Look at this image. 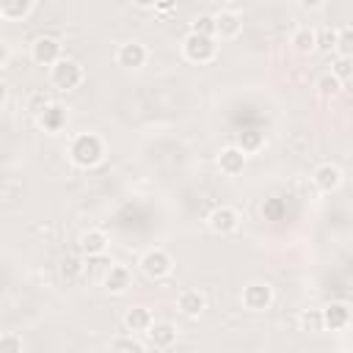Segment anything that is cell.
Returning <instances> with one entry per match:
<instances>
[{
    "instance_id": "6da1fadb",
    "label": "cell",
    "mask_w": 353,
    "mask_h": 353,
    "mask_svg": "<svg viewBox=\"0 0 353 353\" xmlns=\"http://www.w3.org/2000/svg\"><path fill=\"white\" fill-rule=\"evenodd\" d=\"M105 157V141L97 132H80L69 143V160L77 168H94Z\"/></svg>"
},
{
    "instance_id": "7a4b0ae2",
    "label": "cell",
    "mask_w": 353,
    "mask_h": 353,
    "mask_svg": "<svg viewBox=\"0 0 353 353\" xmlns=\"http://www.w3.org/2000/svg\"><path fill=\"white\" fill-rule=\"evenodd\" d=\"M182 55L190 63H210L218 55V41L212 36H199V33H185L182 39Z\"/></svg>"
},
{
    "instance_id": "3957f363",
    "label": "cell",
    "mask_w": 353,
    "mask_h": 353,
    "mask_svg": "<svg viewBox=\"0 0 353 353\" xmlns=\"http://www.w3.org/2000/svg\"><path fill=\"white\" fill-rule=\"evenodd\" d=\"M83 66L74 58H61L55 66H50V83L58 91H74L83 83Z\"/></svg>"
},
{
    "instance_id": "277c9868",
    "label": "cell",
    "mask_w": 353,
    "mask_h": 353,
    "mask_svg": "<svg viewBox=\"0 0 353 353\" xmlns=\"http://www.w3.org/2000/svg\"><path fill=\"white\" fill-rule=\"evenodd\" d=\"M30 58L39 66H55L63 58V47H61V41L55 36H39L30 44Z\"/></svg>"
},
{
    "instance_id": "5b68a950",
    "label": "cell",
    "mask_w": 353,
    "mask_h": 353,
    "mask_svg": "<svg viewBox=\"0 0 353 353\" xmlns=\"http://www.w3.org/2000/svg\"><path fill=\"white\" fill-rule=\"evenodd\" d=\"M240 301L248 312H265L273 303V287L268 281H251V284L243 287Z\"/></svg>"
},
{
    "instance_id": "8992f818",
    "label": "cell",
    "mask_w": 353,
    "mask_h": 353,
    "mask_svg": "<svg viewBox=\"0 0 353 353\" xmlns=\"http://www.w3.org/2000/svg\"><path fill=\"white\" fill-rule=\"evenodd\" d=\"M138 265H141V270H143L149 279H163V276L171 273L174 259H171V254H168L165 248H149V251L141 256Z\"/></svg>"
},
{
    "instance_id": "52a82bcc",
    "label": "cell",
    "mask_w": 353,
    "mask_h": 353,
    "mask_svg": "<svg viewBox=\"0 0 353 353\" xmlns=\"http://www.w3.org/2000/svg\"><path fill=\"white\" fill-rule=\"evenodd\" d=\"M207 223H210V229H212L215 234H232V232L240 226V212H237L234 207H229V204H221V207H215V210L210 212Z\"/></svg>"
},
{
    "instance_id": "ba28073f",
    "label": "cell",
    "mask_w": 353,
    "mask_h": 353,
    "mask_svg": "<svg viewBox=\"0 0 353 353\" xmlns=\"http://www.w3.org/2000/svg\"><path fill=\"white\" fill-rule=\"evenodd\" d=\"M323 312V328L328 331H345L350 325V306L345 301H331Z\"/></svg>"
},
{
    "instance_id": "9c48e42d",
    "label": "cell",
    "mask_w": 353,
    "mask_h": 353,
    "mask_svg": "<svg viewBox=\"0 0 353 353\" xmlns=\"http://www.w3.org/2000/svg\"><path fill=\"white\" fill-rule=\"evenodd\" d=\"M312 182H314V188L320 193H334L342 185V171L334 163H320L314 168V174H312Z\"/></svg>"
},
{
    "instance_id": "30bf717a",
    "label": "cell",
    "mask_w": 353,
    "mask_h": 353,
    "mask_svg": "<svg viewBox=\"0 0 353 353\" xmlns=\"http://www.w3.org/2000/svg\"><path fill=\"white\" fill-rule=\"evenodd\" d=\"M146 55L149 52H146V47L141 41H124L119 47V52H116V63L121 69H141L146 63Z\"/></svg>"
},
{
    "instance_id": "8fae6325",
    "label": "cell",
    "mask_w": 353,
    "mask_h": 353,
    "mask_svg": "<svg viewBox=\"0 0 353 353\" xmlns=\"http://www.w3.org/2000/svg\"><path fill=\"white\" fill-rule=\"evenodd\" d=\"M102 284H105V290L110 295H124L130 290V284H132V273H130L127 265H110L108 273L102 276Z\"/></svg>"
},
{
    "instance_id": "7c38bea8",
    "label": "cell",
    "mask_w": 353,
    "mask_h": 353,
    "mask_svg": "<svg viewBox=\"0 0 353 353\" xmlns=\"http://www.w3.org/2000/svg\"><path fill=\"white\" fill-rule=\"evenodd\" d=\"M108 245H110V240H108V234H105L102 229H85V232L80 234V251H83L88 259L105 256Z\"/></svg>"
},
{
    "instance_id": "4fadbf2b",
    "label": "cell",
    "mask_w": 353,
    "mask_h": 353,
    "mask_svg": "<svg viewBox=\"0 0 353 353\" xmlns=\"http://www.w3.org/2000/svg\"><path fill=\"white\" fill-rule=\"evenodd\" d=\"M243 30V19L237 11H218L215 14V36L229 41V39H237Z\"/></svg>"
},
{
    "instance_id": "5bb4252c",
    "label": "cell",
    "mask_w": 353,
    "mask_h": 353,
    "mask_svg": "<svg viewBox=\"0 0 353 353\" xmlns=\"http://www.w3.org/2000/svg\"><path fill=\"white\" fill-rule=\"evenodd\" d=\"M66 108L61 105V102H50L47 108H44V113L36 119L39 121V127L44 130V132H61L63 127H66Z\"/></svg>"
},
{
    "instance_id": "9a60e30c",
    "label": "cell",
    "mask_w": 353,
    "mask_h": 353,
    "mask_svg": "<svg viewBox=\"0 0 353 353\" xmlns=\"http://www.w3.org/2000/svg\"><path fill=\"white\" fill-rule=\"evenodd\" d=\"M146 336H149V342H152L154 347L165 350V347H171V345L176 342V325L168 323V320H154V323L149 325Z\"/></svg>"
},
{
    "instance_id": "2e32d148",
    "label": "cell",
    "mask_w": 353,
    "mask_h": 353,
    "mask_svg": "<svg viewBox=\"0 0 353 353\" xmlns=\"http://www.w3.org/2000/svg\"><path fill=\"white\" fill-rule=\"evenodd\" d=\"M152 323H154V317H152V312H149L146 306H130V309L124 312V328H127L132 336H135V334H146Z\"/></svg>"
},
{
    "instance_id": "e0dca14e",
    "label": "cell",
    "mask_w": 353,
    "mask_h": 353,
    "mask_svg": "<svg viewBox=\"0 0 353 353\" xmlns=\"http://www.w3.org/2000/svg\"><path fill=\"white\" fill-rule=\"evenodd\" d=\"M245 160H248V157H245L237 146H226V149H221V154H218V168H221L226 176H237V174H243Z\"/></svg>"
},
{
    "instance_id": "ac0fdd59",
    "label": "cell",
    "mask_w": 353,
    "mask_h": 353,
    "mask_svg": "<svg viewBox=\"0 0 353 353\" xmlns=\"http://www.w3.org/2000/svg\"><path fill=\"white\" fill-rule=\"evenodd\" d=\"M176 309H179L185 317H199V314L207 309V298H204V292H199V290H182L179 298H176Z\"/></svg>"
},
{
    "instance_id": "d6986e66",
    "label": "cell",
    "mask_w": 353,
    "mask_h": 353,
    "mask_svg": "<svg viewBox=\"0 0 353 353\" xmlns=\"http://www.w3.org/2000/svg\"><path fill=\"white\" fill-rule=\"evenodd\" d=\"M314 36H317V30L312 25H298L290 36V44H292L295 52L309 55V52H314Z\"/></svg>"
},
{
    "instance_id": "ffe728a7",
    "label": "cell",
    "mask_w": 353,
    "mask_h": 353,
    "mask_svg": "<svg viewBox=\"0 0 353 353\" xmlns=\"http://www.w3.org/2000/svg\"><path fill=\"white\" fill-rule=\"evenodd\" d=\"M33 8H36L33 0H3V3H0V19L19 22V19H25Z\"/></svg>"
},
{
    "instance_id": "44dd1931",
    "label": "cell",
    "mask_w": 353,
    "mask_h": 353,
    "mask_svg": "<svg viewBox=\"0 0 353 353\" xmlns=\"http://www.w3.org/2000/svg\"><path fill=\"white\" fill-rule=\"evenodd\" d=\"M83 262H80V256H74V254H66L63 259H61V265H58V276L66 281V284H72V281H77L80 276H83Z\"/></svg>"
},
{
    "instance_id": "7402d4cb",
    "label": "cell",
    "mask_w": 353,
    "mask_h": 353,
    "mask_svg": "<svg viewBox=\"0 0 353 353\" xmlns=\"http://www.w3.org/2000/svg\"><path fill=\"white\" fill-rule=\"evenodd\" d=\"M262 143H265V138H262V132L259 130H243L240 135H237V149L248 157V154H254V152H259L262 149Z\"/></svg>"
},
{
    "instance_id": "603a6c76",
    "label": "cell",
    "mask_w": 353,
    "mask_h": 353,
    "mask_svg": "<svg viewBox=\"0 0 353 353\" xmlns=\"http://www.w3.org/2000/svg\"><path fill=\"white\" fill-rule=\"evenodd\" d=\"M314 91L323 97V99H334V97H339V91H342V83L331 74V72H323L317 80H314Z\"/></svg>"
},
{
    "instance_id": "cb8c5ba5",
    "label": "cell",
    "mask_w": 353,
    "mask_h": 353,
    "mask_svg": "<svg viewBox=\"0 0 353 353\" xmlns=\"http://www.w3.org/2000/svg\"><path fill=\"white\" fill-rule=\"evenodd\" d=\"M334 52L342 55V58H353V28L350 25L336 28V47H334Z\"/></svg>"
},
{
    "instance_id": "d4e9b609",
    "label": "cell",
    "mask_w": 353,
    "mask_h": 353,
    "mask_svg": "<svg viewBox=\"0 0 353 353\" xmlns=\"http://www.w3.org/2000/svg\"><path fill=\"white\" fill-rule=\"evenodd\" d=\"M298 323H301V331H306V334L325 331L323 328V312L320 309H303L301 317H298Z\"/></svg>"
},
{
    "instance_id": "484cf974",
    "label": "cell",
    "mask_w": 353,
    "mask_h": 353,
    "mask_svg": "<svg viewBox=\"0 0 353 353\" xmlns=\"http://www.w3.org/2000/svg\"><path fill=\"white\" fill-rule=\"evenodd\" d=\"M110 353H146V347H143L141 339H135L132 334H127V336H116L110 342Z\"/></svg>"
},
{
    "instance_id": "4316f807",
    "label": "cell",
    "mask_w": 353,
    "mask_h": 353,
    "mask_svg": "<svg viewBox=\"0 0 353 353\" xmlns=\"http://www.w3.org/2000/svg\"><path fill=\"white\" fill-rule=\"evenodd\" d=\"M190 33L212 36V39H215V14H199V17L190 22Z\"/></svg>"
},
{
    "instance_id": "83f0119b",
    "label": "cell",
    "mask_w": 353,
    "mask_h": 353,
    "mask_svg": "<svg viewBox=\"0 0 353 353\" xmlns=\"http://www.w3.org/2000/svg\"><path fill=\"white\" fill-rule=\"evenodd\" d=\"M331 74L345 85V83L353 77V58H342V55H336L334 63H331Z\"/></svg>"
},
{
    "instance_id": "f1b7e54d",
    "label": "cell",
    "mask_w": 353,
    "mask_h": 353,
    "mask_svg": "<svg viewBox=\"0 0 353 353\" xmlns=\"http://www.w3.org/2000/svg\"><path fill=\"white\" fill-rule=\"evenodd\" d=\"M334 47H336V28H323V30H317V36H314V50H320V52H334Z\"/></svg>"
},
{
    "instance_id": "f546056e",
    "label": "cell",
    "mask_w": 353,
    "mask_h": 353,
    "mask_svg": "<svg viewBox=\"0 0 353 353\" xmlns=\"http://www.w3.org/2000/svg\"><path fill=\"white\" fill-rule=\"evenodd\" d=\"M0 353H22L19 334H0Z\"/></svg>"
},
{
    "instance_id": "4dcf8cb0",
    "label": "cell",
    "mask_w": 353,
    "mask_h": 353,
    "mask_svg": "<svg viewBox=\"0 0 353 353\" xmlns=\"http://www.w3.org/2000/svg\"><path fill=\"white\" fill-rule=\"evenodd\" d=\"M50 102H52V99H50V97H47L44 91H36V94L30 97V102H28V110H30V113H33V116L39 119V116L44 113V108H47Z\"/></svg>"
},
{
    "instance_id": "1f68e13d",
    "label": "cell",
    "mask_w": 353,
    "mask_h": 353,
    "mask_svg": "<svg viewBox=\"0 0 353 353\" xmlns=\"http://www.w3.org/2000/svg\"><path fill=\"white\" fill-rule=\"evenodd\" d=\"M325 3L323 0H301V8L303 11H317V8H323Z\"/></svg>"
},
{
    "instance_id": "d6a6232c",
    "label": "cell",
    "mask_w": 353,
    "mask_h": 353,
    "mask_svg": "<svg viewBox=\"0 0 353 353\" xmlns=\"http://www.w3.org/2000/svg\"><path fill=\"white\" fill-rule=\"evenodd\" d=\"M154 11H157V14H168V11H176V3H154Z\"/></svg>"
},
{
    "instance_id": "836d02e7",
    "label": "cell",
    "mask_w": 353,
    "mask_h": 353,
    "mask_svg": "<svg viewBox=\"0 0 353 353\" xmlns=\"http://www.w3.org/2000/svg\"><path fill=\"white\" fill-rule=\"evenodd\" d=\"M6 99H8V85H6L3 80H0V105H3Z\"/></svg>"
},
{
    "instance_id": "e575fe53",
    "label": "cell",
    "mask_w": 353,
    "mask_h": 353,
    "mask_svg": "<svg viewBox=\"0 0 353 353\" xmlns=\"http://www.w3.org/2000/svg\"><path fill=\"white\" fill-rule=\"evenodd\" d=\"M6 58H8V50H6V44H3V41H0V66H3V63H6Z\"/></svg>"
}]
</instances>
